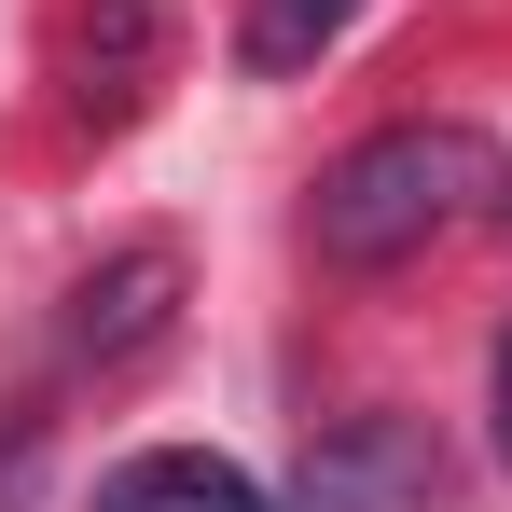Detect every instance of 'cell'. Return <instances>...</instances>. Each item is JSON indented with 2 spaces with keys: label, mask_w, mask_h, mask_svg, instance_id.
Here are the masks:
<instances>
[{
  "label": "cell",
  "mask_w": 512,
  "mask_h": 512,
  "mask_svg": "<svg viewBox=\"0 0 512 512\" xmlns=\"http://www.w3.org/2000/svg\"><path fill=\"white\" fill-rule=\"evenodd\" d=\"M485 194H499V139H485V125H374L360 153L319 167L305 236H319V263H416L429 236H457Z\"/></svg>",
  "instance_id": "cell-1"
},
{
  "label": "cell",
  "mask_w": 512,
  "mask_h": 512,
  "mask_svg": "<svg viewBox=\"0 0 512 512\" xmlns=\"http://www.w3.org/2000/svg\"><path fill=\"white\" fill-rule=\"evenodd\" d=\"M56 333H70V360H84V374H125V360H153V346L180 333V250H167V236H139V250L84 263Z\"/></svg>",
  "instance_id": "cell-2"
},
{
  "label": "cell",
  "mask_w": 512,
  "mask_h": 512,
  "mask_svg": "<svg viewBox=\"0 0 512 512\" xmlns=\"http://www.w3.org/2000/svg\"><path fill=\"white\" fill-rule=\"evenodd\" d=\"M416 499H443V443L416 416H346L305 457V512H416Z\"/></svg>",
  "instance_id": "cell-3"
},
{
  "label": "cell",
  "mask_w": 512,
  "mask_h": 512,
  "mask_svg": "<svg viewBox=\"0 0 512 512\" xmlns=\"http://www.w3.org/2000/svg\"><path fill=\"white\" fill-rule=\"evenodd\" d=\"M153 70H167V0H84L70 14V84L97 125H125L153 97Z\"/></svg>",
  "instance_id": "cell-4"
},
{
  "label": "cell",
  "mask_w": 512,
  "mask_h": 512,
  "mask_svg": "<svg viewBox=\"0 0 512 512\" xmlns=\"http://www.w3.org/2000/svg\"><path fill=\"white\" fill-rule=\"evenodd\" d=\"M97 512H277V499H263L236 457H208V443H153V457L97 471Z\"/></svg>",
  "instance_id": "cell-5"
},
{
  "label": "cell",
  "mask_w": 512,
  "mask_h": 512,
  "mask_svg": "<svg viewBox=\"0 0 512 512\" xmlns=\"http://www.w3.org/2000/svg\"><path fill=\"white\" fill-rule=\"evenodd\" d=\"M346 14H360V0H250V28H236V56H250L263 84H291V70H319V56L346 42Z\"/></svg>",
  "instance_id": "cell-6"
},
{
  "label": "cell",
  "mask_w": 512,
  "mask_h": 512,
  "mask_svg": "<svg viewBox=\"0 0 512 512\" xmlns=\"http://www.w3.org/2000/svg\"><path fill=\"white\" fill-rule=\"evenodd\" d=\"M485 416H499V471H512V333H499V374H485Z\"/></svg>",
  "instance_id": "cell-7"
}]
</instances>
